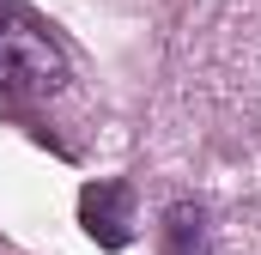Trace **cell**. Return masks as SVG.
<instances>
[{
  "mask_svg": "<svg viewBox=\"0 0 261 255\" xmlns=\"http://www.w3.org/2000/svg\"><path fill=\"white\" fill-rule=\"evenodd\" d=\"M67 85V55L49 24L12 0H0V110H31Z\"/></svg>",
  "mask_w": 261,
  "mask_h": 255,
  "instance_id": "1",
  "label": "cell"
},
{
  "mask_svg": "<svg viewBox=\"0 0 261 255\" xmlns=\"http://www.w3.org/2000/svg\"><path fill=\"white\" fill-rule=\"evenodd\" d=\"M79 225L103 249H128L134 243V189L128 183H85L79 189Z\"/></svg>",
  "mask_w": 261,
  "mask_h": 255,
  "instance_id": "2",
  "label": "cell"
},
{
  "mask_svg": "<svg viewBox=\"0 0 261 255\" xmlns=\"http://www.w3.org/2000/svg\"><path fill=\"white\" fill-rule=\"evenodd\" d=\"M158 255H213V225L200 200H170L158 225Z\"/></svg>",
  "mask_w": 261,
  "mask_h": 255,
  "instance_id": "3",
  "label": "cell"
}]
</instances>
